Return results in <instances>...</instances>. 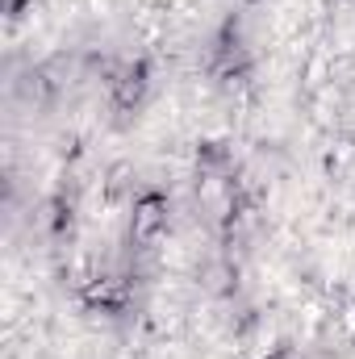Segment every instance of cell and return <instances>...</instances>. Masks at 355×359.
<instances>
[{
	"mask_svg": "<svg viewBox=\"0 0 355 359\" xmlns=\"http://www.w3.org/2000/svg\"><path fill=\"white\" fill-rule=\"evenodd\" d=\"M109 88H113V100H117L121 109H134V104L142 100V92H147V67L138 63V67L117 72V76L109 80Z\"/></svg>",
	"mask_w": 355,
	"mask_h": 359,
	"instance_id": "cell-2",
	"label": "cell"
},
{
	"mask_svg": "<svg viewBox=\"0 0 355 359\" xmlns=\"http://www.w3.org/2000/svg\"><path fill=\"white\" fill-rule=\"evenodd\" d=\"M163 230H168V205H163L159 196H142V201L134 205V226H130V234H134L138 243H155Z\"/></svg>",
	"mask_w": 355,
	"mask_h": 359,
	"instance_id": "cell-1",
	"label": "cell"
}]
</instances>
